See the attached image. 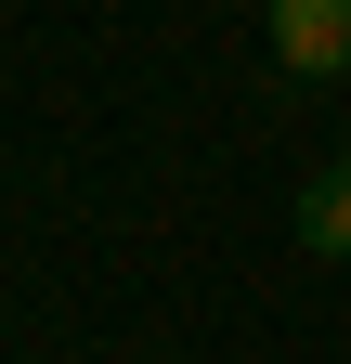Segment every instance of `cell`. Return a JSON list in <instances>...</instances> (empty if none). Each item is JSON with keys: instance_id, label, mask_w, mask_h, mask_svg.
<instances>
[{"instance_id": "cell-1", "label": "cell", "mask_w": 351, "mask_h": 364, "mask_svg": "<svg viewBox=\"0 0 351 364\" xmlns=\"http://www.w3.org/2000/svg\"><path fill=\"white\" fill-rule=\"evenodd\" d=\"M274 65L286 78H351V0H274Z\"/></svg>"}, {"instance_id": "cell-2", "label": "cell", "mask_w": 351, "mask_h": 364, "mask_svg": "<svg viewBox=\"0 0 351 364\" xmlns=\"http://www.w3.org/2000/svg\"><path fill=\"white\" fill-rule=\"evenodd\" d=\"M299 247H313V260H351V156L299 196Z\"/></svg>"}]
</instances>
